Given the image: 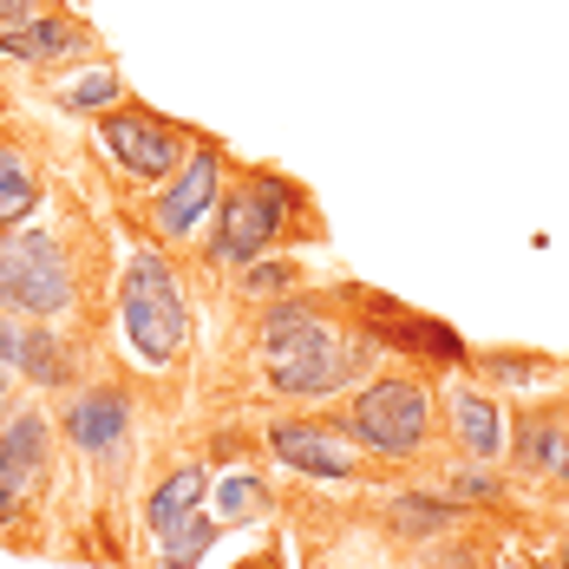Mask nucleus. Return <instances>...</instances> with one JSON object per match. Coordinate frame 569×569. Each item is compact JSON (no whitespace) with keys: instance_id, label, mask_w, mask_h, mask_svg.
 I'll return each instance as SVG.
<instances>
[{"instance_id":"nucleus-1","label":"nucleus","mask_w":569,"mask_h":569,"mask_svg":"<svg viewBox=\"0 0 569 569\" xmlns=\"http://www.w3.org/2000/svg\"><path fill=\"white\" fill-rule=\"evenodd\" d=\"M256 353H262V387L288 406H328L335 393H353L373 360H387L367 328L347 321L335 288L328 295L295 288L282 301H262Z\"/></svg>"},{"instance_id":"nucleus-2","label":"nucleus","mask_w":569,"mask_h":569,"mask_svg":"<svg viewBox=\"0 0 569 569\" xmlns=\"http://www.w3.org/2000/svg\"><path fill=\"white\" fill-rule=\"evenodd\" d=\"M301 242H321V210H315V190L295 183L288 171L269 164H236L223 183V203L203 229V269L229 276L256 256H276V249H301Z\"/></svg>"},{"instance_id":"nucleus-3","label":"nucleus","mask_w":569,"mask_h":569,"mask_svg":"<svg viewBox=\"0 0 569 569\" xmlns=\"http://www.w3.org/2000/svg\"><path fill=\"white\" fill-rule=\"evenodd\" d=\"M92 301V262L59 223H20L0 236V315L13 321H79Z\"/></svg>"},{"instance_id":"nucleus-4","label":"nucleus","mask_w":569,"mask_h":569,"mask_svg":"<svg viewBox=\"0 0 569 569\" xmlns=\"http://www.w3.org/2000/svg\"><path fill=\"white\" fill-rule=\"evenodd\" d=\"M112 328L118 347L144 367V373H164L190 353V295H183V276L164 249H131L118 262V282H112Z\"/></svg>"},{"instance_id":"nucleus-5","label":"nucleus","mask_w":569,"mask_h":569,"mask_svg":"<svg viewBox=\"0 0 569 569\" xmlns=\"http://www.w3.org/2000/svg\"><path fill=\"white\" fill-rule=\"evenodd\" d=\"M341 432L367 458H406L432 452L446 432V399L426 373H367L353 393L341 399Z\"/></svg>"},{"instance_id":"nucleus-6","label":"nucleus","mask_w":569,"mask_h":569,"mask_svg":"<svg viewBox=\"0 0 569 569\" xmlns=\"http://www.w3.org/2000/svg\"><path fill=\"white\" fill-rule=\"evenodd\" d=\"M229 171H236L229 144L210 138V131H197L190 151L177 158V171L144 190V229H151V242H158V249H190V242H203V229H210L217 203H223Z\"/></svg>"},{"instance_id":"nucleus-7","label":"nucleus","mask_w":569,"mask_h":569,"mask_svg":"<svg viewBox=\"0 0 569 569\" xmlns=\"http://www.w3.org/2000/svg\"><path fill=\"white\" fill-rule=\"evenodd\" d=\"M190 124L171 112H158V106H138V99H124L112 112L92 118V151H99V164L124 183V190H151V183H164L177 171V158L190 151Z\"/></svg>"},{"instance_id":"nucleus-8","label":"nucleus","mask_w":569,"mask_h":569,"mask_svg":"<svg viewBox=\"0 0 569 569\" xmlns=\"http://www.w3.org/2000/svg\"><path fill=\"white\" fill-rule=\"evenodd\" d=\"M335 301L347 308L353 328H367V335L380 341V353H399L406 367H432V373H458V367H471L465 335H458L452 321L426 315V308H406V301L380 295V288H360V282H341L335 288Z\"/></svg>"},{"instance_id":"nucleus-9","label":"nucleus","mask_w":569,"mask_h":569,"mask_svg":"<svg viewBox=\"0 0 569 569\" xmlns=\"http://www.w3.org/2000/svg\"><path fill=\"white\" fill-rule=\"evenodd\" d=\"M59 446L79 458H106L112 465L124 446H131V426H138V393L124 387V380H106V373H92V380H79L72 393H59Z\"/></svg>"},{"instance_id":"nucleus-10","label":"nucleus","mask_w":569,"mask_h":569,"mask_svg":"<svg viewBox=\"0 0 569 569\" xmlns=\"http://www.w3.org/2000/svg\"><path fill=\"white\" fill-rule=\"evenodd\" d=\"M92 53H106V47H99L92 20L79 7H66V0L33 13V20L0 27V72H13V79H53V72H66V66H79Z\"/></svg>"},{"instance_id":"nucleus-11","label":"nucleus","mask_w":569,"mask_h":569,"mask_svg":"<svg viewBox=\"0 0 569 569\" xmlns=\"http://www.w3.org/2000/svg\"><path fill=\"white\" fill-rule=\"evenodd\" d=\"M269 452L282 471L295 478H308V485H347V478H360L367 465H360V446L341 432V412H288V419H269Z\"/></svg>"},{"instance_id":"nucleus-12","label":"nucleus","mask_w":569,"mask_h":569,"mask_svg":"<svg viewBox=\"0 0 569 569\" xmlns=\"http://www.w3.org/2000/svg\"><path fill=\"white\" fill-rule=\"evenodd\" d=\"M20 387L33 393H72L86 373V341L72 335V321H20V360H13Z\"/></svg>"},{"instance_id":"nucleus-13","label":"nucleus","mask_w":569,"mask_h":569,"mask_svg":"<svg viewBox=\"0 0 569 569\" xmlns=\"http://www.w3.org/2000/svg\"><path fill=\"white\" fill-rule=\"evenodd\" d=\"M446 432H452L458 458L498 465L505 446H511V412H505V399L491 393V387H458V393L446 399Z\"/></svg>"},{"instance_id":"nucleus-14","label":"nucleus","mask_w":569,"mask_h":569,"mask_svg":"<svg viewBox=\"0 0 569 569\" xmlns=\"http://www.w3.org/2000/svg\"><path fill=\"white\" fill-rule=\"evenodd\" d=\"M47 210V164L40 144L20 131H0V236L20 223H40Z\"/></svg>"},{"instance_id":"nucleus-15","label":"nucleus","mask_w":569,"mask_h":569,"mask_svg":"<svg viewBox=\"0 0 569 569\" xmlns=\"http://www.w3.org/2000/svg\"><path fill=\"white\" fill-rule=\"evenodd\" d=\"M131 92H124V72L112 66V53H92L79 59V66H66V72H53L47 79V106H53L59 118H92L112 112V106H124Z\"/></svg>"},{"instance_id":"nucleus-16","label":"nucleus","mask_w":569,"mask_h":569,"mask_svg":"<svg viewBox=\"0 0 569 569\" xmlns=\"http://www.w3.org/2000/svg\"><path fill=\"white\" fill-rule=\"evenodd\" d=\"M53 446H59V426L47 406H33V399H13V412L0 419V458L40 491L47 478H53Z\"/></svg>"},{"instance_id":"nucleus-17","label":"nucleus","mask_w":569,"mask_h":569,"mask_svg":"<svg viewBox=\"0 0 569 569\" xmlns=\"http://www.w3.org/2000/svg\"><path fill=\"white\" fill-rule=\"evenodd\" d=\"M563 406L557 399H543V406H523L511 419V446H505V458H511V478H557V452H563Z\"/></svg>"},{"instance_id":"nucleus-18","label":"nucleus","mask_w":569,"mask_h":569,"mask_svg":"<svg viewBox=\"0 0 569 569\" xmlns=\"http://www.w3.org/2000/svg\"><path fill=\"white\" fill-rule=\"evenodd\" d=\"M563 373V360H550L537 347H478L471 353V380L491 393H537V387H557Z\"/></svg>"},{"instance_id":"nucleus-19","label":"nucleus","mask_w":569,"mask_h":569,"mask_svg":"<svg viewBox=\"0 0 569 569\" xmlns=\"http://www.w3.org/2000/svg\"><path fill=\"white\" fill-rule=\"evenodd\" d=\"M223 517L210 511H190L177 517V523H164V530H151V569H197L210 563V550L223 543Z\"/></svg>"},{"instance_id":"nucleus-20","label":"nucleus","mask_w":569,"mask_h":569,"mask_svg":"<svg viewBox=\"0 0 569 569\" xmlns=\"http://www.w3.org/2000/svg\"><path fill=\"white\" fill-rule=\"evenodd\" d=\"M210 505V465H171L151 491H144V537L151 530H164V523H177V517H190V511H203Z\"/></svg>"},{"instance_id":"nucleus-21","label":"nucleus","mask_w":569,"mask_h":569,"mask_svg":"<svg viewBox=\"0 0 569 569\" xmlns=\"http://www.w3.org/2000/svg\"><path fill=\"white\" fill-rule=\"evenodd\" d=\"M223 282H229L236 301L262 308V301H282V295H295V288H308V269H301V256H295V249H276V256H256V262L229 269Z\"/></svg>"},{"instance_id":"nucleus-22","label":"nucleus","mask_w":569,"mask_h":569,"mask_svg":"<svg viewBox=\"0 0 569 569\" xmlns=\"http://www.w3.org/2000/svg\"><path fill=\"white\" fill-rule=\"evenodd\" d=\"M210 505H217V517H223L229 530H256V523H269V511H276L269 478L249 471V465H236V471H223V478L210 485Z\"/></svg>"},{"instance_id":"nucleus-23","label":"nucleus","mask_w":569,"mask_h":569,"mask_svg":"<svg viewBox=\"0 0 569 569\" xmlns=\"http://www.w3.org/2000/svg\"><path fill=\"white\" fill-rule=\"evenodd\" d=\"M387 523H393V537H406V543H432V537H446L452 523H465V505L458 498H439V491H406V498H393L387 505Z\"/></svg>"},{"instance_id":"nucleus-24","label":"nucleus","mask_w":569,"mask_h":569,"mask_svg":"<svg viewBox=\"0 0 569 569\" xmlns=\"http://www.w3.org/2000/svg\"><path fill=\"white\" fill-rule=\"evenodd\" d=\"M446 498H458V505H498L505 498V471L485 465V458H458V465H446Z\"/></svg>"},{"instance_id":"nucleus-25","label":"nucleus","mask_w":569,"mask_h":569,"mask_svg":"<svg viewBox=\"0 0 569 569\" xmlns=\"http://www.w3.org/2000/svg\"><path fill=\"white\" fill-rule=\"evenodd\" d=\"M27 505H33V485H27V478L0 458V530H7V523H20V517H27Z\"/></svg>"},{"instance_id":"nucleus-26","label":"nucleus","mask_w":569,"mask_h":569,"mask_svg":"<svg viewBox=\"0 0 569 569\" xmlns=\"http://www.w3.org/2000/svg\"><path fill=\"white\" fill-rule=\"evenodd\" d=\"M59 0H0V27H13V20H33V13H47Z\"/></svg>"},{"instance_id":"nucleus-27","label":"nucleus","mask_w":569,"mask_h":569,"mask_svg":"<svg viewBox=\"0 0 569 569\" xmlns=\"http://www.w3.org/2000/svg\"><path fill=\"white\" fill-rule=\"evenodd\" d=\"M13 399H20V373H13V367L0 360V419L13 412Z\"/></svg>"},{"instance_id":"nucleus-28","label":"nucleus","mask_w":569,"mask_h":569,"mask_svg":"<svg viewBox=\"0 0 569 569\" xmlns=\"http://www.w3.org/2000/svg\"><path fill=\"white\" fill-rule=\"evenodd\" d=\"M563 412H569V406H563ZM557 485L569 491V419H563V452H557Z\"/></svg>"},{"instance_id":"nucleus-29","label":"nucleus","mask_w":569,"mask_h":569,"mask_svg":"<svg viewBox=\"0 0 569 569\" xmlns=\"http://www.w3.org/2000/svg\"><path fill=\"white\" fill-rule=\"evenodd\" d=\"M557 569H569V543H563V563H557Z\"/></svg>"}]
</instances>
